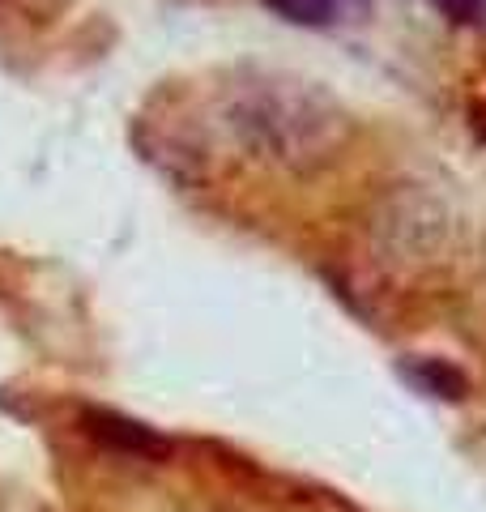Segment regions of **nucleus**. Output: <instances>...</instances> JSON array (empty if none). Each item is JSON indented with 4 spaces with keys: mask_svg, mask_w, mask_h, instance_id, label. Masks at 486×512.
I'll list each match as a JSON object with an SVG mask.
<instances>
[{
    "mask_svg": "<svg viewBox=\"0 0 486 512\" xmlns=\"http://www.w3.org/2000/svg\"><path fill=\"white\" fill-rule=\"evenodd\" d=\"M81 431L90 440H99L111 453H128V457H145V461H167L171 457V440L158 427L133 419L124 410H107V406H86L81 410Z\"/></svg>",
    "mask_w": 486,
    "mask_h": 512,
    "instance_id": "1",
    "label": "nucleus"
},
{
    "mask_svg": "<svg viewBox=\"0 0 486 512\" xmlns=\"http://www.w3.org/2000/svg\"><path fill=\"white\" fill-rule=\"evenodd\" d=\"M397 372H401V380L410 384L414 393L435 397V402H465V397H469V376L452 359H440V355H405L397 363Z\"/></svg>",
    "mask_w": 486,
    "mask_h": 512,
    "instance_id": "2",
    "label": "nucleus"
},
{
    "mask_svg": "<svg viewBox=\"0 0 486 512\" xmlns=\"http://www.w3.org/2000/svg\"><path fill=\"white\" fill-rule=\"evenodd\" d=\"M269 13H278L282 22H295L307 30H324L342 18V5L337 0H261Z\"/></svg>",
    "mask_w": 486,
    "mask_h": 512,
    "instance_id": "3",
    "label": "nucleus"
},
{
    "mask_svg": "<svg viewBox=\"0 0 486 512\" xmlns=\"http://www.w3.org/2000/svg\"><path fill=\"white\" fill-rule=\"evenodd\" d=\"M427 5L452 26H469V22H478V13H482V0H427Z\"/></svg>",
    "mask_w": 486,
    "mask_h": 512,
    "instance_id": "4",
    "label": "nucleus"
},
{
    "mask_svg": "<svg viewBox=\"0 0 486 512\" xmlns=\"http://www.w3.org/2000/svg\"><path fill=\"white\" fill-rule=\"evenodd\" d=\"M337 5H342V9H350V5H359V9H363V5H367V0H337Z\"/></svg>",
    "mask_w": 486,
    "mask_h": 512,
    "instance_id": "5",
    "label": "nucleus"
}]
</instances>
